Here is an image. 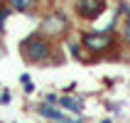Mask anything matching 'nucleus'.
I'll use <instances>...</instances> for the list:
<instances>
[{
  "label": "nucleus",
  "mask_w": 130,
  "mask_h": 123,
  "mask_svg": "<svg viewBox=\"0 0 130 123\" xmlns=\"http://www.w3.org/2000/svg\"><path fill=\"white\" fill-rule=\"evenodd\" d=\"M20 52H22V59L29 62V64H47L52 59V39L44 35H29L22 39L20 44Z\"/></svg>",
  "instance_id": "nucleus-1"
},
{
  "label": "nucleus",
  "mask_w": 130,
  "mask_h": 123,
  "mask_svg": "<svg viewBox=\"0 0 130 123\" xmlns=\"http://www.w3.org/2000/svg\"><path fill=\"white\" fill-rule=\"evenodd\" d=\"M81 44L93 54H103L116 47V37L108 30H91V32H81Z\"/></svg>",
  "instance_id": "nucleus-2"
},
{
  "label": "nucleus",
  "mask_w": 130,
  "mask_h": 123,
  "mask_svg": "<svg viewBox=\"0 0 130 123\" xmlns=\"http://www.w3.org/2000/svg\"><path fill=\"white\" fill-rule=\"evenodd\" d=\"M69 32V17L64 12H49L39 25V35L49 37V39H59Z\"/></svg>",
  "instance_id": "nucleus-3"
},
{
  "label": "nucleus",
  "mask_w": 130,
  "mask_h": 123,
  "mask_svg": "<svg viewBox=\"0 0 130 123\" xmlns=\"http://www.w3.org/2000/svg\"><path fill=\"white\" fill-rule=\"evenodd\" d=\"M74 7H76V15H79V17H84V20H96V17H101L103 10H106V0H76Z\"/></svg>",
  "instance_id": "nucleus-4"
},
{
  "label": "nucleus",
  "mask_w": 130,
  "mask_h": 123,
  "mask_svg": "<svg viewBox=\"0 0 130 123\" xmlns=\"http://www.w3.org/2000/svg\"><path fill=\"white\" fill-rule=\"evenodd\" d=\"M39 116H42V118H49V121H54V123H79V121L66 118L64 111H57L52 103H42V106H39Z\"/></svg>",
  "instance_id": "nucleus-5"
},
{
  "label": "nucleus",
  "mask_w": 130,
  "mask_h": 123,
  "mask_svg": "<svg viewBox=\"0 0 130 123\" xmlns=\"http://www.w3.org/2000/svg\"><path fill=\"white\" fill-rule=\"evenodd\" d=\"M7 5H10V10H15V12H35L37 5H39V0H7Z\"/></svg>",
  "instance_id": "nucleus-6"
},
{
  "label": "nucleus",
  "mask_w": 130,
  "mask_h": 123,
  "mask_svg": "<svg viewBox=\"0 0 130 123\" xmlns=\"http://www.w3.org/2000/svg\"><path fill=\"white\" fill-rule=\"evenodd\" d=\"M59 103H61V108H69V111H74V113H81V106H84L79 99H71V96H61Z\"/></svg>",
  "instance_id": "nucleus-7"
},
{
  "label": "nucleus",
  "mask_w": 130,
  "mask_h": 123,
  "mask_svg": "<svg viewBox=\"0 0 130 123\" xmlns=\"http://www.w3.org/2000/svg\"><path fill=\"white\" fill-rule=\"evenodd\" d=\"M123 39L130 44V10L125 12V22H123Z\"/></svg>",
  "instance_id": "nucleus-8"
}]
</instances>
